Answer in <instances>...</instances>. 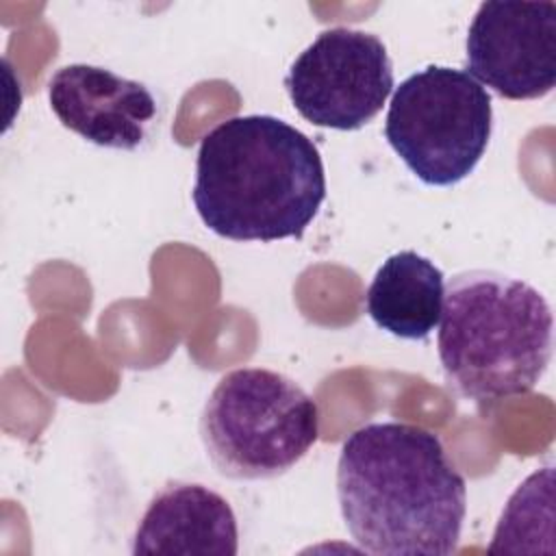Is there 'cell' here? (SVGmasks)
<instances>
[{
	"instance_id": "9c48e42d",
	"label": "cell",
	"mask_w": 556,
	"mask_h": 556,
	"mask_svg": "<svg viewBox=\"0 0 556 556\" xmlns=\"http://www.w3.org/2000/svg\"><path fill=\"white\" fill-rule=\"evenodd\" d=\"M237 517L230 504L200 482L172 480L150 500L132 536V554L235 556Z\"/></svg>"
},
{
	"instance_id": "52a82bcc",
	"label": "cell",
	"mask_w": 556,
	"mask_h": 556,
	"mask_svg": "<svg viewBox=\"0 0 556 556\" xmlns=\"http://www.w3.org/2000/svg\"><path fill=\"white\" fill-rule=\"evenodd\" d=\"M469 74L508 100L556 85V2H482L467 33Z\"/></svg>"
},
{
	"instance_id": "3957f363",
	"label": "cell",
	"mask_w": 556,
	"mask_h": 556,
	"mask_svg": "<svg viewBox=\"0 0 556 556\" xmlns=\"http://www.w3.org/2000/svg\"><path fill=\"white\" fill-rule=\"evenodd\" d=\"M554 315L532 285L493 269L452 276L437 350L447 384L478 406L523 395L552 361Z\"/></svg>"
},
{
	"instance_id": "6da1fadb",
	"label": "cell",
	"mask_w": 556,
	"mask_h": 556,
	"mask_svg": "<svg viewBox=\"0 0 556 556\" xmlns=\"http://www.w3.org/2000/svg\"><path fill=\"white\" fill-rule=\"evenodd\" d=\"M337 497L348 532L369 554L447 556L458 547L465 478L421 426L380 421L354 430L339 454Z\"/></svg>"
},
{
	"instance_id": "277c9868",
	"label": "cell",
	"mask_w": 556,
	"mask_h": 556,
	"mask_svg": "<svg viewBox=\"0 0 556 556\" xmlns=\"http://www.w3.org/2000/svg\"><path fill=\"white\" fill-rule=\"evenodd\" d=\"M317 434L315 400L295 380L265 367H241L222 376L200 417L206 456L232 480L287 473Z\"/></svg>"
},
{
	"instance_id": "8fae6325",
	"label": "cell",
	"mask_w": 556,
	"mask_h": 556,
	"mask_svg": "<svg viewBox=\"0 0 556 556\" xmlns=\"http://www.w3.org/2000/svg\"><path fill=\"white\" fill-rule=\"evenodd\" d=\"M554 467L530 473L510 495L489 552H539V539L552 541Z\"/></svg>"
},
{
	"instance_id": "30bf717a",
	"label": "cell",
	"mask_w": 556,
	"mask_h": 556,
	"mask_svg": "<svg viewBox=\"0 0 556 556\" xmlns=\"http://www.w3.org/2000/svg\"><path fill=\"white\" fill-rule=\"evenodd\" d=\"M443 271L426 256L402 250L374 274L365 295L367 315L393 337L421 341L441 319Z\"/></svg>"
},
{
	"instance_id": "7a4b0ae2",
	"label": "cell",
	"mask_w": 556,
	"mask_h": 556,
	"mask_svg": "<svg viewBox=\"0 0 556 556\" xmlns=\"http://www.w3.org/2000/svg\"><path fill=\"white\" fill-rule=\"evenodd\" d=\"M191 198L204 226L224 239H300L326 198L324 163L285 119L237 115L202 137Z\"/></svg>"
},
{
	"instance_id": "ba28073f",
	"label": "cell",
	"mask_w": 556,
	"mask_h": 556,
	"mask_svg": "<svg viewBox=\"0 0 556 556\" xmlns=\"http://www.w3.org/2000/svg\"><path fill=\"white\" fill-rule=\"evenodd\" d=\"M48 100L65 128L115 150H137L156 117V100L143 83L89 63L59 67Z\"/></svg>"
},
{
	"instance_id": "8992f818",
	"label": "cell",
	"mask_w": 556,
	"mask_h": 556,
	"mask_svg": "<svg viewBox=\"0 0 556 556\" xmlns=\"http://www.w3.org/2000/svg\"><path fill=\"white\" fill-rule=\"evenodd\" d=\"M295 111L315 126L356 130L371 122L393 89L384 43L365 30L328 28L306 46L285 76Z\"/></svg>"
},
{
	"instance_id": "5b68a950",
	"label": "cell",
	"mask_w": 556,
	"mask_h": 556,
	"mask_svg": "<svg viewBox=\"0 0 556 556\" xmlns=\"http://www.w3.org/2000/svg\"><path fill=\"white\" fill-rule=\"evenodd\" d=\"M493 128L489 91L465 70L428 65L395 87L384 137L430 187H452L480 163Z\"/></svg>"
}]
</instances>
